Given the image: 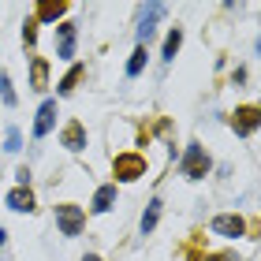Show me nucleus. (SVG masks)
I'll return each instance as SVG.
<instances>
[{"label": "nucleus", "mask_w": 261, "mask_h": 261, "mask_svg": "<svg viewBox=\"0 0 261 261\" xmlns=\"http://www.w3.org/2000/svg\"><path fill=\"white\" fill-rule=\"evenodd\" d=\"M209 172H213V157L205 153V146H201V142H187V149L179 157V175L198 183V179H205Z\"/></svg>", "instance_id": "nucleus-1"}, {"label": "nucleus", "mask_w": 261, "mask_h": 261, "mask_svg": "<svg viewBox=\"0 0 261 261\" xmlns=\"http://www.w3.org/2000/svg\"><path fill=\"white\" fill-rule=\"evenodd\" d=\"M53 213H56V228H60L64 239L82 235V228H86V209H82V205H75V201H60Z\"/></svg>", "instance_id": "nucleus-2"}, {"label": "nucleus", "mask_w": 261, "mask_h": 261, "mask_svg": "<svg viewBox=\"0 0 261 261\" xmlns=\"http://www.w3.org/2000/svg\"><path fill=\"white\" fill-rule=\"evenodd\" d=\"M112 183H135L146 175V157L142 153H120V157L112 161Z\"/></svg>", "instance_id": "nucleus-3"}, {"label": "nucleus", "mask_w": 261, "mask_h": 261, "mask_svg": "<svg viewBox=\"0 0 261 261\" xmlns=\"http://www.w3.org/2000/svg\"><path fill=\"white\" fill-rule=\"evenodd\" d=\"M164 15H168V4H142L138 8V45H146V49H149L153 34H157V22Z\"/></svg>", "instance_id": "nucleus-4"}, {"label": "nucleus", "mask_w": 261, "mask_h": 261, "mask_svg": "<svg viewBox=\"0 0 261 261\" xmlns=\"http://www.w3.org/2000/svg\"><path fill=\"white\" fill-rule=\"evenodd\" d=\"M56 116H60V105H56V97H45L38 105V116H34V142H41V138H49L53 135V127H56Z\"/></svg>", "instance_id": "nucleus-5"}, {"label": "nucleus", "mask_w": 261, "mask_h": 261, "mask_svg": "<svg viewBox=\"0 0 261 261\" xmlns=\"http://www.w3.org/2000/svg\"><path fill=\"white\" fill-rule=\"evenodd\" d=\"M209 231L220 235V239H243L246 235V220L239 217V213H220V217L209 220Z\"/></svg>", "instance_id": "nucleus-6"}, {"label": "nucleus", "mask_w": 261, "mask_h": 261, "mask_svg": "<svg viewBox=\"0 0 261 261\" xmlns=\"http://www.w3.org/2000/svg\"><path fill=\"white\" fill-rule=\"evenodd\" d=\"M231 130H235V135H239V138H250L254 135V130L261 127V109H257V105H243V109H235L231 112Z\"/></svg>", "instance_id": "nucleus-7"}, {"label": "nucleus", "mask_w": 261, "mask_h": 261, "mask_svg": "<svg viewBox=\"0 0 261 261\" xmlns=\"http://www.w3.org/2000/svg\"><path fill=\"white\" fill-rule=\"evenodd\" d=\"M79 49V27L75 22H56V60H75Z\"/></svg>", "instance_id": "nucleus-8"}, {"label": "nucleus", "mask_w": 261, "mask_h": 261, "mask_svg": "<svg viewBox=\"0 0 261 261\" xmlns=\"http://www.w3.org/2000/svg\"><path fill=\"white\" fill-rule=\"evenodd\" d=\"M64 15H67V0H41V4H34V22H64Z\"/></svg>", "instance_id": "nucleus-9"}, {"label": "nucleus", "mask_w": 261, "mask_h": 261, "mask_svg": "<svg viewBox=\"0 0 261 261\" xmlns=\"http://www.w3.org/2000/svg\"><path fill=\"white\" fill-rule=\"evenodd\" d=\"M60 146L71 149V153H82L86 149V127H82L79 120H67L64 130H60Z\"/></svg>", "instance_id": "nucleus-10"}, {"label": "nucleus", "mask_w": 261, "mask_h": 261, "mask_svg": "<svg viewBox=\"0 0 261 261\" xmlns=\"http://www.w3.org/2000/svg\"><path fill=\"white\" fill-rule=\"evenodd\" d=\"M116 198H120V191H116V183H101L97 191H93V201H90V213H112L116 205Z\"/></svg>", "instance_id": "nucleus-11"}, {"label": "nucleus", "mask_w": 261, "mask_h": 261, "mask_svg": "<svg viewBox=\"0 0 261 261\" xmlns=\"http://www.w3.org/2000/svg\"><path fill=\"white\" fill-rule=\"evenodd\" d=\"M4 205L11 213H34V209H38V205H34V191H30V187H11L8 198H4Z\"/></svg>", "instance_id": "nucleus-12"}, {"label": "nucleus", "mask_w": 261, "mask_h": 261, "mask_svg": "<svg viewBox=\"0 0 261 261\" xmlns=\"http://www.w3.org/2000/svg\"><path fill=\"white\" fill-rule=\"evenodd\" d=\"M161 209H164V201H161V198H149V201H146V213H142V220H138V231H142V235H153V231H157V224H161Z\"/></svg>", "instance_id": "nucleus-13"}, {"label": "nucleus", "mask_w": 261, "mask_h": 261, "mask_svg": "<svg viewBox=\"0 0 261 261\" xmlns=\"http://www.w3.org/2000/svg\"><path fill=\"white\" fill-rule=\"evenodd\" d=\"M30 90H49V60L45 56H30Z\"/></svg>", "instance_id": "nucleus-14"}, {"label": "nucleus", "mask_w": 261, "mask_h": 261, "mask_svg": "<svg viewBox=\"0 0 261 261\" xmlns=\"http://www.w3.org/2000/svg\"><path fill=\"white\" fill-rule=\"evenodd\" d=\"M82 75H86V67H82V64H71V71H67L60 82H56V101H60V97H71V93H75V86L82 82Z\"/></svg>", "instance_id": "nucleus-15"}, {"label": "nucleus", "mask_w": 261, "mask_h": 261, "mask_svg": "<svg viewBox=\"0 0 261 261\" xmlns=\"http://www.w3.org/2000/svg\"><path fill=\"white\" fill-rule=\"evenodd\" d=\"M179 49H183V27H172L168 38H164V45H161V60L172 64L175 56H179Z\"/></svg>", "instance_id": "nucleus-16"}, {"label": "nucleus", "mask_w": 261, "mask_h": 261, "mask_svg": "<svg viewBox=\"0 0 261 261\" xmlns=\"http://www.w3.org/2000/svg\"><path fill=\"white\" fill-rule=\"evenodd\" d=\"M149 64V49L146 45H135V53H130V60H127V79H138L142 71H146Z\"/></svg>", "instance_id": "nucleus-17"}, {"label": "nucleus", "mask_w": 261, "mask_h": 261, "mask_svg": "<svg viewBox=\"0 0 261 261\" xmlns=\"http://www.w3.org/2000/svg\"><path fill=\"white\" fill-rule=\"evenodd\" d=\"M0 101H4V109H15V105H19L15 86H11V75H8V71H0Z\"/></svg>", "instance_id": "nucleus-18"}, {"label": "nucleus", "mask_w": 261, "mask_h": 261, "mask_svg": "<svg viewBox=\"0 0 261 261\" xmlns=\"http://www.w3.org/2000/svg\"><path fill=\"white\" fill-rule=\"evenodd\" d=\"M4 149H8V153H19V149H22V130H19L15 123L4 130Z\"/></svg>", "instance_id": "nucleus-19"}, {"label": "nucleus", "mask_w": 261, "mask_h": 261, "mask_svg": "<svg viewBox=\"0 0 261 261\" xmlns=\"http://www.w3.org/2000/svg\"><path fill=\"white\" fill-rule=\"evenodd\" d=\"M22 45H27V49H34V45H38V22H34V19L22 22Z\"/></svg>", "instance_id": "nucleus-20"}, {"label": "nucleus", "mask_w": 261, "mask_h": 261, "mask_svg": "<svg viewBox=\"0 0 261 261\" xmlns=\"http://www.w3.org/2000/svg\"><path fill=\"white\" fill-rule=\"evenodd\" d=\"M191 261H239V254H191Z\"/></svg>", "instance_id": "nucleus-21"}, {"label": "nucleus", "mask_w": 261, "mask_h": 261, "mask_svg": "<svg viewBox=\"0 0 261 261\" xmlns=\"http://www.w3.org/2000/svg\"><path fill=\"white\" fill-rule=\"evenodd\" d=\"M15 187H30V168H27V164L15 168Z\"/></svg>", "instance_id": "nucleus-22"}, {"label": "nucleus", "mask_w": 261, "mask_h": 261, "mask_svg": "<svg viewBox=\"0 0 261 261\" xmlns=\"http://www.w3.org/2000/svg\"><path fill=\"white\" fill-rule=\"evenodd\" d=\"M231 82H235V86H243V82H246V67H235V75H231Z\"/></svg>", "instance_id": "nucleus-23"}, {"label": "nucleus", "mask_w": 261, "mask_h": 261, "mask_svg": "<svg viewBox=\"0 0 261 261\" xmlns=\"http://www.w3.org/2000/svg\"><path fill=\"white\" fill-rule=\"evenodd\" d=\"M4 243H8V231H4V224H0V250H4Z\"/></svg>", "instance_id": "nucleus-24"}, {"label": "nucleus", "mask_w": 261, "mask_h": 261, "mask_svg": "<svg viewBox=\"0 0 261 261\" xmlns=\"http://www.w3.org/2000/svg\"><path fill=\"white\" fill-rule=\"evenodd\" d=\"M82 261H101V257H97V254H86V257H82Z\"/></svg>", "instance_id": "nucleus-25"}]
</instances>
